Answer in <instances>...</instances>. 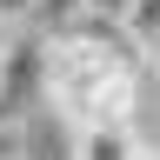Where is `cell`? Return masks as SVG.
<instances>
[{"label":"cell","mask_w":160,"mask_h":160,"mask_svg":"<svg viewBox=\"0 0 160 160\" xmlns=\"http://www.w3.org/2000/svg\"><path fill=\"white\" fill-rule=\"evenodd\" d=\"M33 20L47 27V40L53 33H73L80 20H87V0H33Z\"/></svg>","instance_id":"cell-4"},{"label":"cell","mask_w":160,"mask_h":160,"mask_svg":"<svg viewBox=\"0 0 160 160\" xmlns=\"http://www.w3.org/2000/svg\"><path fill=\"white\" fill-rule=\"evenodd\" d=\"M7 40H13V27H0V53H7Z\"/></svg>","instance_id":"cell-8"},{"label":"cell","mask_w":160,"mask_h":160,"mask_svg":"<svg viewBox=\"0 0 160 160\" xmlns=\"http://www.w3.org/2000/svg\"><path fill=\"white\" fill-rule=\"evenodd\" d=\"M27 93H47V40H7L0 53V127H13Z\"/></svg>","instance_id":"cell-2"},{"label":"cell","mask_w":160,"mask_h":160,"mask_svg":"<svg viewBox=\"0 0 160 160\" xmlns=\"http://www.w3.org/2000/svg\"><path fill=\"white\" fill-rule=\"evenodd\" d=\"M127 7H133V0H87V20H107V27H120V20H127Z\"/></svg>","instance_id":"cell-6"},{"label":"cell","mask_w":160,"mask_h":160,"mask_svg":"<svg viewBox=\"0 0 160 160\" xmlns=\"http://www.w3.org/2000/svg\"><path fill=\"white\" fill-rule=\"evenodd\" d=\"M120 27H127V40H140V47H160V0H133Z\"/></svg>","instance_id":"cell-5"},{"label":"cell","mask_w":160,"mask_h":160,"mask_svg":"<svg viewBox=\"0 0 160 160\" xmlns=\"http://www.w3.org/2000/svg\"><path fill=\"white\" fill-rule=\"evenodd\" d=\"M33 20V0H0V27H27Z\"/></svg>","instance_id":"cell-7"},{"label":"cell","mask_w":160,"mask_h":160,"mask_svg":"<svg viewBox=\"0 0 160 160\" xmlns=\"http://www.w3.org/2000/svg\"><path fill=\"white\" fill-rule=\"evenodd\" d=\"M140 73H147V47L113 33H53L47 40V93L53 107L87 127V120H133Z\"/></svg>","instance_id":"cell-1"},{"label":"cell","mask_w":160,"mask_h":160,"mask_svg":"<svg viewBox=\"0 0 160 160\" xmlns=\"http://www.w3.org/2000/svg\"><path fill=\"white\" fill-rule=\"evenodd\" d=\"M73 160H147L133 120H87L73 127Z\"/></svg>","instance_id":"cell-3"}]
</instances>
